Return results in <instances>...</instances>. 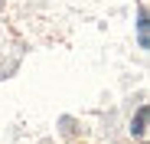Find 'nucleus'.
Masks as SVG:
<instances>
[{
    "mask_svg": "<svg viewBox=\"0 0 150 144\" xmlns=\"http://www.w3.org/2000/svg\"><path fill=\"white\" fill-rule=\"evenodd\" d=\"M131 131H134V134H144V131H147V105H144V108L137 111V118H134Z\"/></svg>",
    "mask_w": 150,
    "mask_h": 144,
    "instance_id": "obj_1",
    "label": "nucleus"
},
{
    "mask_svg": "<svg viewBox=\"0 0 150 144\" xmlns=\"http://www.w3.org/2000/svg\"><path fill=\"white\" fill-rule=\"evenodd\" d=\"M137 33H140V46H144V49H147V10H140V23H137Z\"/></svg>",
    "mask_w": 150,
    "mask_h": 144,
    "instance_id": "obj_2",
    "label": "nucleus"
}]
</instances>
